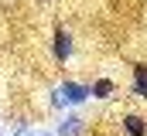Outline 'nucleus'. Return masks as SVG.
Wrapping results in <instances>:
<instances>
[{"instance_id":"2","label":"nucleus","mask_w":147,"mask_h":136,"mask_svg":"<svg viewBox=\"0 0 147 136\" xmlns=\"http://www.w3.org/2000/svg\"><path fill=\"white\" fill-rule=\"evenodd\" d=\"M58 92L65 95V102H69V105H82V102L92 95V92H89V85H79V82H72V78H65V82L58 85Z\"/></svg>"},{"instance_id":"1","label":"nucleus","mask_w":147,"mask_h":136,"mask_svg":"<svg viewBox=\"0 0 147 136\" xmlns=\"http://www.w3.org/2000/svg\"><path fill=\"white\" fill-rule=\"evenodd\" d=\"M51 51H55V61H62V65L72 58L75 44H72V34L65 31V27H58V31H55V37H51Z\"/></svg>"},{"instance_id":"3","label":"nucleus","mask_w":147,"mask_h":136,"mask_svg":"<svg viewBox=\"0 0 147 136\" xmlns=\"http://www.w3.org/2000/svg\"><path fill=\"white\" fill-rule=\"evenodd\" d=\"M82 129H86V119H82L79 112H69V116L62 119V126H58L55 136H82Z\"/></svg>"},{"instance_id":"4","label":"nucleus","mask_w":147,"mask_h":136,"mask_svg":"<svg viewBox=\"0 0 147 136\" xmlns=\"http://www.w3.org/2000/svg\"><path fill=\"white\" fill-rule=\"evenodd\" d=\"M123 133L127 136H147V119L137 112H127L123 116Z\"/></svg>"},{"instance_id":"5","label":"nucleus","mask_w":147,"mask_h":136,"mask_svg":"<svg viewBox=\"0 0 147 136\" xmlns=\"http://www.w3.org/2000/svg\"><path fill=\"white\" fill-rule=\"evenodd\" d=\"M89 92H92V99H113V95H116V82L103 75V78H96V82L89 85Z\"/></svg>"},{"instance_id":"6","label":"nucleus","mask_w":147,"mask_h":136,"mask_svg":"<svg viewBox=\"0 0 147 136\" xmlns=\"http://www.w3.org/2000/svg\"><path fill=\"white\" fill-rule=\"evenodd\" d=\"M130 92L147 102V65H134V85H130Z\"/></svg>"},{"instance_id":"7","label":"nucleus","mask_w":147,"mask_h":136,"mask_svg":"<svg viewBox=\"0 0 147 136\" xmlns=\"http://www.w3.org/2000/svg\"><path fill=\"white\" fill-rule=\"evenodd\" d=\"M21 136H51V133H45V129H28V126H21Z\"/></svg>"}]
</instances>
